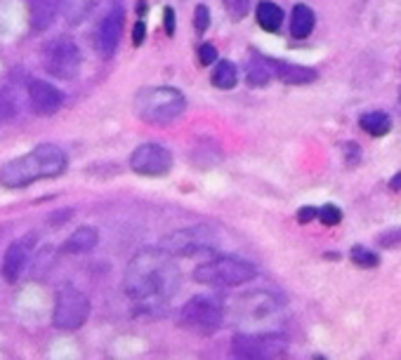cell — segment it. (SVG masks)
Masks as SVG:
<instances>
[{
    "instance_id": "cell-1",
    "label": "cell",
    "mask_w": 401,
    "mask_h": 360,
    "mask_svg": "<svg viewBox=\"0 0 401 360\" xmlns=\"http://www.w3.org/2000/svg\"><path fill=\"white\" fill-rule=\"evenodd\" d=\"M180 269L173 262V254L163 247L158 250H142L130 259L123 275V290L133 302L156 306L177 292Z\"/></svg>"
},
{
    "instance_id": "cell-2",
    "label": "cell",
    "mask_w": 401,
    "mask_h": 360,
    "mask_svg": "<svg viewBox=\"0 0 401 360\" xmlns=\"http://www.w3.org/2000/svg\"><path fill=\"white\" fill-rule=\"evenodd\" d=\"M69 168V158L57 144H38L34 151L12 158L0 168V186L24 188L41 179H54Z\"/></svg>"
},
{
    "instance_id": "cell-3",
    "label": "cell",
    "mask_w": 401,
    "mask_h": 360,
    "mask_svg": "<svg viewBox=\"0 0 401 360\" xmlns=\"http://www.w3.org/2000/svg\"><path fill=\"white\" fill-rule=\"evenodd\" d=\"M186 109L184 94L175 87H144L135 97V113L144 123L151 125H168L177 120Z\"/></svg>"
},
{
    "instance_id": "cell-4",
    "label": "cell",
    "mask_w": 401,
    "mask_h": 360,
    "mask_svg": "<svg viewBox=\"0 0 401 360\" xmlns=\"http://www.w3.org/2000/svg\"><path fill=\"white\" fill-rule=\"evenodd\" d=\"M255 275L257 269L250 262H246V259L234 257V254L213 257L194 269V280L201 282V285L213 287H239L250 282Z\"/></svg>"
},
{
    "instance_id": "cell-5",
    "label": "cell",
    "mask_w": 401,
    "mask_h": 360,
    "mask_svg": "<svg viewBox=\"0 0 401 360\" xmlns=\"http://www.w3.org/2000/svg\"><path fill=\"white\" fill-rule=\"evenodd\" d=\"M281 308H283L281 302L265 290L250 292V295H243L234 302V311H236L239 323L252 325V328H257L262 335H272V332H267L265 325L277 328V325L281 323Z\"/></svg>"
},
{
    "instance_id": "cell-6",
    "label": "cell",
    "mask_w": 401,
    "mask_h": 360,
    "mask_svg": "<svg viewBox=\"0 0 401 360\" xmlns=\"http://www.w3.org/2000/svg\"><path fill=\"white\" fill-rule=\"evenodd\" d=\"M87 315H90V299L74 285L59 287L57 297H54V311H52L54 328L64 332H74L83 328Z\"/></svg>"
},
{
    "instance_id": "cell-7",
    "label": "cell",
    "mask_w": 401,
    "mask_h": 360,
    "mask_svg": "<svg viewBox=\"0 0 401 360\" xmlns=\"http://www.w3.org/2000/svg\"><path fill=\"white\" fill-rule=\"evenodd\" d=\"M80 49L69 36H57L43 47V69L59 80H74L80 71Z\"/></svg>"
},
{
    "instance_id": "cell-8",
    "label": "cell",
    "mask_w": 401,
    "mask_h": 360,
    "mask_svg": "<svg viewBox=\"0 0 401 360\" xmlns=\"http://www.w3.org/2000/svg\"><path fill=\"white\" fill-rule=\"evenodd\" d=\"M161 247L173 257H196V254L215 252L217 243L215 234L208 226H189V229H180L163 238Z\"/></svg>"
},
{
    "instance_id": "cell-9",
    "label": "cell",
    "mask_w": 401,
    "mask_h": 360,
    "mask_svg": "<svg viewBox=\"0 0 401 360\" xmlns=\"http://www.w3.org/2000/svg\"><path fill=\"white\" fill-rule=\"evenodd\" d=\"M222 320H224L222 306L215 299L208 297H191L182 306V311H180V323L189 330L201 332V335L215 332L222 325Z\"/></svg>"
},
{
    "instance_id": "cell-10",
    "label": "cell",
    "mask_w": 401,
    "mask_h": 360,
    "mask_svg": "<svg viewBox=\"0 0 401 360\" xmlns=\"http://www.w3.org/2000/svg\"><path fill=\"white\" fill-rule=\"evenodd\" d=\"M288 351V344L272 335H236L232 341V353L236 358H250V360H265V358H281Z\"/></svg>"
},
{
    "instance_id": "cell-11",
    "label": "cell",
    "mask_w": 401,
    "mask_h": 360,
    "mask_svg": "<svg viewBox=\"0 0 401 360\" xmlns=\"http://www.w3.org/2000/svg\"><path fill=\"white\" fill-rule=\"evenodd\" d=\"M123 26H125V8L120 0H113L95 31V47L104 59L116 54L120 36H123Z\"/></svg>"
},
{
    "instance_id": "cell-12",
    "label": "cell",
    "mask_w": 401,
    "mask_h": 360,
    "mask_svg": "<svg viewBox=\"0 0 401 360\" xmlns=\"http://www.w3.org/2000/svg\"><path fill=\"white\" fill-rule=\"evenodd\" d=\"M130 168L142 177H163L173 170V153L161 144H142L130 156Z\"/></svg>"
},
{
    "instance_id": "cell-13",
    "label": "cell",
    "mask_w": 401,
    "mask_h": 360,
    "mask_svg": "<svg viewBox=\"0 0 401 360\" xmlns=\"http://www.w3.org/2000/svg\"><path fill=\"white\" fill-rule=\"evenodd\" d=\"M64 94L47 80H31L29 85V106L36 115H52L62 109Z\"/></svg>"
},
{
    "instance_id": "cell-14",
    "label": "cell",
    "mask_w": 401,
    "mask_h": 360,
    "mask_svg": "<svg viewBox=\"0 0 401 360\" xmlns=\"http://www.w3.org/2000/svg\"><path fill=\"white\" fill-rule=\"evenodd\" d=\"M34 243H36L34 236H24V238L14 240L12 245L8 247V252H5V259H3L5 280H10V282H17L19 280V275L24 273L26 262H29V257H31V250H34Z\"/></svg>"
},
{
    "instance_id": "cell-15",
    "label": "cell",
    "mask_w": 401,
    "mask_h": 360,
    "mask_svg": "<svg viewBox=\"0 0 401 360\" xmlns=\"http://www.w3.org/2000/svg\"><path fill=\"white\" fill-rule=\"evenodd\" d=\"M274 76L279 80L285 82V85H310L318 78V74L310 66H298V64H288V62H277L274 59Z\"/></svg>"
},
{
    "instance_id": "cell-16",
    "label": "cell",
    "mask_w": 401,
    "mask_h": 360,
    "mask_svg": "<svg viewBox=\"0 0 401 360\" xmlns=\"http://www.w3.org/2000/svg\"><path fill=\"white\" fill-rule=\"evenodd\" d=\"M64 0H31V26L36 31H45L62 12Z\"/></svg>"
},
{
    "instance_id": "cell-17",
    "label": "cell",
    "mask_w": 401,
    "mask_h": 360,
    "mask_svg": "<svg viewBox=\"0 0 401 360\" xmlns=\"http://www.w3.org/2000/svg\"><path fill=\"white\" fill-rule=\"evenodd\" d=\"M97 243H100V234H97V229H92V226H80V229H76L74 234L69 236V240L64 243V252L85 254V252L95 250Z\"/></svg>"
},
{
    "instance_id": "cell-18",
    "label": "cell",
    "mask_w": 401,
    "mask_h": 360,
    "mask_svg": "<svg viewBox=\"0 0 401 360\" xmlns=\"http://www.w3.org/2000/svg\"><path fill=\"white\" fill-rule=\"evenodd\" d=\"M246 78H248V85H252V87L267 85L272 78H277V76H274V59L262 57L260 52H252V59L248 64V74H246Z\"/></svg>"
},
{
    "instance_id": "cell-19",
    "label": "cell",
    "mask_w": 401,
    "mask_h": 360,
    "mask_svg": "<svg viewBox=\"0 0 401 360\" xmlns=\"http://www.w3.org/2000/svg\"><path fill=\"white\" fill-rule=\"evenodd\" d=\"M255 19L265 31L274 33V31H279V26L283 24V10L279 8L277 3H272V0H262V3L255 8Z\"/></svg>"
},
{
    "instance_id": "cell-20",
    "label": "cell",
    "mask_w": 401,
    "mask_h": 360,
    "mask_svg": "<svg viewBox=\"0 0 401 360\" xmlns=\"http://www.w3.org/2000/svg\"><path fill=\"white\" fill-rule=\"evenodd\" d=\"M314 21L316 16L312 12L310 5H295L293 8V14H290V33L293 38H307L314 29Z\"/></svg>"
},
{
    "instance_id": "cell-21",
    "label": "cell",
    "mask_w": 401,
    "mask_h": 360,
    "mask_svg": "<svg viewBox=\"0 0 401 360\" xmlns=\"http://www.w3.org/2000/svg\"><path fill=\"white\" fill-rule=\"evenodd\" d=\"M361 130L368 132L371 137H384L392 130V118H389L384 111H368L359 118Z\"/></svg>"
},
{
    "instance_id": "cell-22",
    "label": "cell",
    "mask_w": 401,
    "mask_h": 360,
    "mask_svg": "<svg viewBox=\"0 0 401 360\" xmlns=\"http://www.w3.org/2000/svg\"><path fill=\"white\" fill-rule=\"evenodd\" d=\"M97 0H64L62 5V12H64V19L69 24H80V21L87 19V14L95 10Z\"/></svg>"
},
{
    "instance_id": "cell-23",
    "label": "cell",
    "mask_w": 401,
    "mask_h": 360,
    "mask_svg": "<svg viewBox=\"0 0 401 360\" xmlns=\"http://www.w3.org/2000/svg\"><path fill=\"white\" fill-rule=\"evenodd\" d=\"M213 85L217 90H232L236 85V66L232 62H217L213 71Z\"/></svg>"
},
{
    "instance_id": "cell-24",
    "label": "cell",
    "mask_w": 401,
    "mask_h": 360,
    "mask_svg": "<svg viewBox=\"0 0 401 360\" xmlns=\"http://www.w3.org/2000/svg\"><path fill=\"white\" fill-rule=\"evenodd\" d=\"M17 94L10 87H0V123H12L17 118Z\"/></svg>"
},
{
    "instance_id": "cell-25",
    "label": "cell",
    "mask_w": 401,
    "mask_h": 360,
    "mask_svg": "<svg viewBox=\"0 0 401 360\" xmlns=\"http://www.w3.org/2000/svg\"><path fill=\"white\" fill-rule=\"evenodd\" d=\"M351 262L356 264V267H364V269H376L378 264H380V257H378L376 252L366 250V247H351Z\"/></svg>"
},
{
    "instance_id": "cell-26",
    "label": "cell",
    "mask_w": 401,
    "mask_h": 360,
    "mask_svg": "<svg viewBox=\"0 0 401 360\" xmlns=\"http://www.w3.org/2000/svg\"><path fill=\"white\" fill-rule=\"evenodd\" d=\"M224 10L234 21H241L250 10V0H224Z\"/></svg>"
},
{
    "instance_id": "cell-27",
    "label": "cell",
    "mask_w": 401,
    "mask_h": 360,
    "mask_svg": "<svg viewBox=\"0 0 401 360\" xmlns=\"http://www.w3.org/2000/svg\"><path fill=\"white\" fill-rule=\"evenodd\" d=\"M318 219L326 226H338L340 221H343V210H340L338 205H323V207L318 210Z\"/></svg>"
},
{
    "instance_id": "cell-28",
    "label": "cell",
    "mask_w": 401,
    "mask_h": 360,
    "mask_svg": "<svg viewBox=\"0 0 401 360\" xmlns=\"http://www.w3.org/2000/svg\"><path fill=\"white\" fill-rule=\"evenodd\" d=\"M194 24H196V31L199 33H206V29L210 26V10L206 5H199L194 12Z\"/></svg>"
},
{
    "instance_id": "cell-29",
    "label": "cell",
    "mask_w": 401,
    "mask_h": 360,
    "mask_svg": "<svg viewBox=\"0 0 401 360\" xmlns=\"http://www.w3.org/2000/svg\"><path fill=\"white\" fill-rule=\"evenodd\" d=\"M199 62L203 66H210L217 62V49L215 45H210V43H203V45L199 47Z\"/></svg>"
},
{
    "instance_id": "cell-30",
    "label": "cell",
    "mask_w": 401,
    "mask_h": 360,
    "mask_svg": "<svg viewBox=\"0 0 401 360\" xmlns=\"http://www.w3.org/2000/svg\"><path fill=\"white\" fill-rule=\"evenodd\" d=\"M378 243H380L382 247H394L401 243V229L397 231H387V234H382L380 238H378Z\"/></svg>"
},
{
    "instance_id": "cell-31",
    "label": "cell",
    "mask_w": 401,
    "mask_h": 360,
    "mask_svg": "<svg viewBox=\"0 0 401 360\" xmlns=\"http://www.w3.org/2000/svg\"><path fill=\"white\" fill-rule=\"evenodd\" d=\"M163 24H166L168 36H173L175 33V12H173V8H166V12H163Z\"/></svg>"
},
{
    "instance_id": "cell-32",
    "label": "cell",
    "mask_w": 401,
    "mask_h": 360,
    "mask_svg": "<svg viewBox=\"0 0 401 360\" xmlns=\"http://www.w3.org/2000/svg\"><path fill=\"white\" fill-rule=\"evenodd\" d=\"M318 214V210L316 207H302L300 212H298V219L302 221V224H307V221H312Z\"/></svg>"
},
{
    "instance_id": "cell-33",
    "label": "cell",
    "mask_w": 401,
    "mask_h": 360,
    "mask_svg": "<svg viewBox=\"0 0 401 360\" xmlns=\"http://www.w3.org/2000/svg\"><path fill=\"white\" fill-rule=\"evenodd\" d=\"M144 33H147L144 24H142V21H137L135 33H133V43H135V45H142V41H144Z\"/></svg>"
},
{
    "instance_id": "cell-34",
    "label": "cell",
    "mask_w": 401,
    "mask_h": 360,
    "mask_svg": "<svg viewBox=\"0 0 401 360\" xmlns=\"http://www.w3.org/2000/svg\"><path fill=\"white\" fill-rule=\"evenodd\" d=\"M347 151H349V163H356V160H359V158H361V153H359V151H356V146H351V144H349V146H347Z\"/></svg>"
}]
</instances>
